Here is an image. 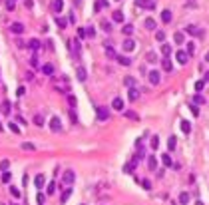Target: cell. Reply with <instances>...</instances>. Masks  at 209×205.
Here are the masks:
<instances>
[{
	"label": "cell",
	"mask_w": 209,
	"mask_h": 205,
	"mask_svg": "<svg viewBox=\"0 0 209 205\" xmlns=\"http://www.w3.org/2000/svg\"><path fill=\"white\" fill-rule=\"evenodd\" d=\"M74 179H76V173H74V169H68V171L62 175V181H64L66 185H72Z\"/></svg>",
	"instance_id": "obj_1"
},
{
	"label": "cell",
	"mask_w": 209,
	"mask_h": 205,
	"mask_svg": "<svg viewBox=\"0 0 209 205\" xmlns=\"http://www.w3.org/2000/svg\"><path fill=\"white\" fill-rule=\"evenodd\" d=\"M175 60L181 64V66H185V64L189 62V56H187V52H183V50H177L175 52Z\"/></svg>",
	"instance_id": "obj_2"
},
{
	"label": "cell",
	"mask_w": 209,
	"mask_h": 205,
	"mask_svg": "<svg viewBox=\"0 0 209 205\" xmlns=\"http://www.w3.org/2000/svg\"><path fill=\"white\" fill-rule=\"evenodd\" d=\"M136 6H142V8H147V10H155V2L153 0H137L136 2Z\"/></svg>",
	"instance_id": "obj_3"
},
{
	"label": "cell",
	"mask_w": 209,
	"mask_h": 205,
	"mask_svg": "<svg viewBox=\"0 0 209 205\" xmlns=\"http://www.w3.org/2000/svg\"><path fill=\"white\" fill-rule=\"evenodd\" d=\"M147 78H150V84H153V86H157V84L161 82V76H159L157 70H151V72L147 74Z\"/></svg>",
	"instance_id": "obj_4"
},
{
	"label": "cell",
	"mask_w": 209,
	"mask_h": 205,
	"mask_svg": "<svg viewBox=\"0 0 209 205\" xmlns=\"http://www.w3.org/2000/svg\"><path fill=\"white\" fill-rule=\"evenodd\" d=\"M96 112H98V119H102V122H106V119L110 118V110H108L106 106H100Z\"/></svg>",
	"instance_id": "obj_5"
},
{
	"label": "cell",
	"mask_w": 209,
	"mask_h": 205,
	"mask_svg": "<svg viewBox=\"0 0 209 205\" xmlns=\"http://www.w3.org/2000/svg\"><path fill=\"white\" fill-rule=\"evenodd\" d=\"M50 130H52V132H60V130H62V122H60V118L54 116V118L50 119Z\"/></svg>",
	"instance_id": "obj_6"
},
{
	"label": "cell",
	"mask_w": 209,
	"mask_h": 205,
	"mask_svg": "<svg viewBox=\"0 0 209 205\" xmlns=\"http://www.w3.org/2000/svg\"><path fill=\"white\" fill-rule=\"evenodd\" d=\"M10 30H12V34H22L24 32V24L22 22H12L10 24Z\"/></svg>",
	"instance_id": "obj_7"
},
{
	"label": "cell",
	"mask_w": 209,
	"mask_h": 205,
	"mask_svg": "<svg viewBox=\"0 0 209 205\" xmlns=\"http://www.w3.org/2000/svg\"><path fill=\"white\" fill-rule=\"evenodd\" d=\"M111 108L118 110V112H124V100L122 98H114L111 100Z\"/></svg>",
	"instance_id": "obj_8"
},
{
	"label": "cell",
	"mask_w": 209,
	"mask_h": 205,
	"mask_svg": "<svg viewBox=\"0 0 209 205\" xmlns=\"http://www.w3.org/2000/svg\"><path fill=\"white\" fill-rule=\"evenodd\" d=\"M136 48V42H133V38H125L124 40V52H131Z\"/></svg>",
	"instance_id": "obj_9"
},
{
	"label": "cell",
	"mask_w": 209,
	"mask_h": 205,
	"mask_svg": "<svg viewBox=\"0 0 209 205\" xmlns=\"http://www.w3.org/2000/svg\"><path fill=\"white\" fill-rule=\"evenodd\" d=\"M137 98H139V90H137V88H130V92H128V100H130V102H136Z\"/></svg>",
	"instance_id": "obj_10"
},
{
	"label": "cell",
	"mask_w": 209,
	"mask_h": 205,
	"mask_svg": "<svg viewBox=\"0 0 209 205\" xmlns=\"http://www.w3.org/2000/svg\"><path fill=\"white\" fill-rule=\"evenodd\" d=\"M185 32L191 34V36H203V30H199L197 26H187V28H185Z\"/></svg>",
	"instance_id": "obj_11"
},
{
	"label": "cell",
	"mask_w": 209,
	"mask_h": 205,
	"mask_svg": "<svg viewBox=\"0 0 209 205\" xmlns=\"http://www.w3.org/2000/svg\"><path fill=\"white\" fill-rule=\"evenodd\" d=\"M44 183H46V177L42 175V173H38V175H36V179H34V185L38 187V189H42V187H44Z\"/></svg>",
	"instance_id": "obj_12"
},
{
	"label": "cell",
	"mask_w": 209,
	"mask_h": 205,
	"mask_svg": "<svg viewBox=\"0 0 209 205\" xmlns=\"http://www.w3.org/2000/svg\"><path fill=\"white\" fill-rule=\"evenodd\" d=\"M191 102H193V106H203V104H205V98H203L201 94H195V96L191 98Z\"/></svg>",
	"instance_id": "obj_13"
},
{
	"label": "cell",
	"mask_w": 209,
	"mask_h": 205,
	"mask_svg": "<svg viewBox=\"0 0 209 205\" xmlns=\"http://www.w3.org/2000/svg\"><path fill=\"white\" fill-rule=\"evenodd\" d=\"M161 68H164L165 72H171V70H173V62H171L169 58H164V62H161Z\"/></svg>",
	"instance_id": "obj_14"
},
{
	"label": "cell",
	"mask_w": 209,
	"mask_h": 205,
	"mask_svg": "<svg viewBox=\"0 0 209 205\" xmlns=\"http://www.w3.org/2000/svg\"><path fill=\"white\" fill-rule=\"evenodd\" d=\"M171 18H173V14H171V10H164L161 12V22H165V24H169Z\"/></svg>",
	"instance_id": "obj_15"
},
{
	"label": "cell",
	"mask_w": 209,
	"mask_h": 205,
	"mask_svg": "<svg viewBox=\"0 0 209 205\" xmlns=\"http://www.w3.org/2000/svg\"><path fill=\"white\" fill-rule=\"evenodd\" d=\"M111 20H114V22H124V12H122V10H114Z\"/></svg>",
	"instance_id": "obj_16"
},
{
	"label": "cell",
	"mask_w": 209,
	"mask_h": 205,
	"mask_svg": "<svg viewBox=\"0 0 209 205\" xmlns=\"http://www.w3.org/2000/svg\"><path fill=\"white\" fill-rule=\"evenodd\" d=\"M40 70H42V74H46V76H52V74H54V66H52V64H44Z\"/></svg>",
	"instance_id": "obj_17"
},
{
	"label": "cell",
	"mask_w": 209,
	"mask_h": 205,
	"mask_svg": "<svg viewBox=\"0 0 209 205\" xmlns=\"http://www.w3.org/2000/svg\"><path fill=\"white\" fill-rule=\"evenodd\" d=\"M173 42H175V44H183V42H185V34L183 32H175L173 34Z\"/></svg>",
	"instance_id": "obj_18"
},
{
	"label": "cell",
	"mask_w": 209,
	"mask_h": 205,
	"mask_svg": "<svg viewBox=\"0 0 209 205\" xmlns=\"http://www.w3.org/2000/svg\"><path fill=\"white\" fill-rule=\"evenodd\" d=\"M76 74H78V80H80V82H84V80L88 78V72H86V68H78V70H76Z\"/></svg>",
	"instance_id": "obj_19"
},
{
	"label": "cell",
	"mask_w": 209,
	"mask_h": 205,
	"mask_svg": "<svg viewBox=\"0 0 209 205\" xmlns=\"http://www.w3.org/2000/svg\"><path fill=\"white\" fill-rule=\"evenodd\" d=\"M147 167H150V169H155L157 167V157L155 155H150V157H147Z\"/></svg>",
	"instance_id": "obj_20"
},
{
	"label": "cell",
	"mask_w": 209,
	"mask_h": 205,
	"mask_svg": "<svg viewBox=\"0 0 209 205\" xmlns=\"http://www.w3.org/2000/svg\"><path fill=\"white\" fill-rule=\"evenodd\" d=\"M124 84L128 88H136V78H131V76H125L124 78Z\"/></svg>",
	"instance_id": "obj_21"
},
{
	"label": "cell",
	"mask_w": 209,
	"mask_h": 205,
	"mask_svg": "<svg viewBox=\"0 0 209 205\" xmlns=\"http://www.w3.org/2000/svg\"><path fill=\"white\" fill-rule=\"evenodd\" d=\"M189 193H185V191H183L181 193V195H179V203H181V205H187V203H189Z\"/></svg>",
	"instance_id": "obj_22"
},
{
	"label": "cell",
	"mask_w": 209,
	"mask_h": 205,
	"mask_svg": "<svg viewBox=\"0 0 209 205\" xmlns=\"http://www.w3.org/2000/svg\"><path fill=\"white\" fill-rule=\"evenodd\" d=\"M181 132L183 133H189L191 132V124L187 122V119H183V122H181Z\"/></svg>",
	"instance_id": "obj_23"
},
{
	"label": "cell",
	"mask_w": 209,
	"mask_h": 205,
	"mask_svg": "<svg viewBox=\"0 0 209 205\" xmlns=\"http://www.w3.org/2000/svg\"><path fill=\"white\" fill-rule=\"evenodd\" d=\"M175 146H177V138L175 135H169V139H167V147H169V149H175Z\"/></svg>",
	"instance_id": "obj_24"
},
{
	"label": "cell",
	"mask_w": 209,
	"mask_h": 205,
	"mask_svg": "<svg viewBox=\"0 0 209 205\" xmlns=\"http://www.w3.org/2000/svg\"><path fill=\"white\" fill-rule=\"evenodd\" d=\"M161 161H164V165H165V167H171V165H173V163H171L169 153H164V155H161Z\"/></svg>",
	"instance_id": "obj_25"
},
{
	"label": "cell",
	"mask_w": 209,
	"mask_h": 205,
	"mask_svg": "<svg viewBox=\"0 0 209 205\" xmlns=\"http://www.w3.org/2000/svg\"><path fill=\"white\" fill-rule=\"evenodd\" d=\"M161 54H164L165 58H169V56H171V46H169V44H164V46H161Z\"/></svg>",
	"instance_id": "obj_26"
},
{
	"label": "cell",
	"mask_w": 209,
	"mask_h": 205,
	"mask_svg": "<svg viewBox=\"0 0 209 205\" xmlns=\"http://www.w3.org/2000/svg\"><path fill=\"white\" fill-rule=\"evenodd\" d=\"M137 183L144 187V189H151V181L150 179H137Z\"/></svg>",
	"instance_id": "obj_27"
},
{
	"label": "cell",
	"mask_w": 209,
	"mask_h": 205,
	"mask_svg": "<svg viewBox=\"0 0 209 205\" xmlns=\"http://www.w3.org/2000/svg\"><path fill=\"white\" fill-rule=\"evenodd\" d=\"M145 28H147V30H155V20L153 18H145Z\"/></svg>",
	"instance_id": "obj_28"
},
{
	"label": "cell",
	"mask_w": 209,
	"mask_h": 205,
	"mask_svg": "<svg viewBox=\"0 0 209 205\" xmlns=\"http://www.w3.org/2000/svg\"><path fill=\"white\" fill-rule=\"evenodd\" d=\"M2 113H4V116H8V113H10V102H8V100H4V102H2Z\"/></svg>",
	"instance_id": "obj_29"
},
{
	"label": "cell",
	"mask_w": 209,
	"mask_h": 205,
	"mask_svg": "<svg viewBox=\"0 0 209 205\" xmlns=\"http://www.w3.org/2000/svg\"><path fill=\"white\" fill-rule=\"evenodd\" d=\"M116 60H118L122 66H130V64H131V60H130V58H125V56H118Z\"/></svg>",
	"instance_id": "obj_30"
},
{
	"label": "cell",
	"mask_w": 209,
	"mask_h": 205,
	"mask_svg": "<svg viewBox=\"0 0 209 205\" xmlns=\"http://www.w3.org/2000/svg\"><path fill=\"white\" fill-rule=\"evenodd\" d=\"M52 8H54V12H62V8H64V2L60 0V2H52Z\"/></svg>",
	"instance_id": "obj_31"
},
{
	"label": "cell",
	"mask_w": 209,
	"mask_h": 205,
	"mask_svg": "<svg viewBox=\"0 0 209 205\" xmlns=\"http://www.w3.org/2000/svg\"><path fill=\"white\" fill-rule=\"evenodd\" d=\"M20 147H22L24 152H34V149H36V147H34V144H28V141H24Z\"/></svg>",
	"instance_id": "obj_32"
},
{
	"label": "cell",
	"mask_w": 209,
	"mask_h": 205,
	"mask_svg": "<svg viewBox=\"0 0 209 205\" xmlns=\"http://www.w3.org/2000/svg\"><path fill=\"white\" fill-rule=\"evenodd\" d=\"M94 6H96V10H102V8L110 6V4H108V2H104V0H98V2H94Z\"/></svg>",
	"instance_id": "obj_33"
},
{
	"label": "cell",
	"mask_w": 209,
	"mask_h": 205,
	"mask_svg": "<svg viewBox=\"0 0 209 205\" xmlns=\"http://www.w3.org/2000/svg\"><path fill=\"white\" fill-rule=\"evenodd\" d=\"M28 48H30V50H38L40 42H38V40H30V42H28Z\"/></svg>",
	"instance_id": "obj_34"
},
{
	"label": "cell",
	"mask_w": 209,
	"mask_h": 205,
	"mask_svg": "<svg viewBox=\"0 0 209 205\" xmlns=\"http://www.w3.org/2000/svg\"><path fill=\"white\" fill-rule=\"evenodd\" d=\"M10 179H12V173H10V171L2 173V183H10Z\"/></svg>",
	"instance_id": "obj_35"
},
{
	"label": "cell",
	"mask_w": 209,
	"mask_h": 205,
	"mask_svg": "<svg viewBox=\"0 0 209 205\" xmlns=\"http://www.w3.org/2000/svg\"><path fill=\"white\" fill-rule=\"evenodd\" d=\"M203 88H205V80H197V82H195V90H197V94L201 92Z\"/></svg>",
	"instance_id": "obj_36"
},
{
	"label": "cell",
	"mask_w": 209,
	"mask_h": 205,
	"mask_svg": "<svg viewBox=\"0 0 209 205\" xmlns=\"http://www.w3.org/2000/svg\"><path fill=\"white\" fill-rule=\"evenodd\" d=\"M8 130H10V132H12V133H20V127L16 126V124H12V122L8 124Z\"/></svg>",
	"instance_id": "obj_37"
},
{
	"label": "cell",
	"mask_w": 209,
	"mask_h": 205,
	"mask_svg": "<svg viewBox=\"0 0 209 205\" xmlns=\"http://www.w3.org/2000/svg\"><path fill=\"white\" fill-rule=\"evenodd\" d=\"M106 56L108 58H118V54L114 52V48H106Z\"/></svg>",
	"instance_id": "obj_38"
},
{
	"label": "cell",
	"mask_w": 209,
	"mask_h": 205,
	"mask_svg": "<svg viewBox=\"0 0 209 205\" xmlns=\"http://www.w3.org/2000/svg\"><path fill=\"white\" fill-rule=\"evenodd\" d=\"M133 167H136V165H133V161H130V163H125V165H124V171L125 173H131V171H133Z\"/></svg>",
	"instance_id": "obj_39"
},
{
	"label": "cell",
	"mask_w": 209,
	"mask_h": 205,
	"mask_svg": "<svg viewBox=\"0 0 209 205\" xmlns=\"http://www.w3.org/2000/svg\"><path fill=\"white\" fill-rule=\"evenodd\" d=\"M131 32H133V26H131V24H124V34L125 36H130Z\"/></svg>",
	"instance_id": "obj_40"
},
{
	"label": "cell",
	"mask_w": 209,
	"mask_h": 205,
	"mask_svg": "<svg viewBox=\"0 0 209 205\" xmlns=\"http://www.w3.org/2000/svg\"><path fill=\"white\" fill-rule=\"evenodd\" d=\"M86 34H88L90 38H94V36H96V28H94V26H88V28H86Z\"/></svg>",
	"instance_id": "obj_41"
},
{
	"label": "cell",
	"mask_w": 209,
	"mask_h": 205,
	"mask_svg": "<svg viewBox=\"0 0 209 205\" xmlns=\"http://www.w3.org/2000/svg\"><path fill=\"white\" fill-rule=\"evenodd\" d=\"M157 146H159V138L153 135V138H151V149H157Z\"/></svg>",
	"instance_id": "obj_42"
},
{
	"label": "cell",
	"mask_w": 209,
	"mask_h": 205,
	"mask_svg": "<svg viewBox=\"0 0 209 205\" xmlns=\"http://www.w3.org/2000/svg\"><path fill=\"white\" fill-rule=\"evenodd\" d=\"M70 195H72V189H66V191L62 193V201H64V203H66V201L70 199Z\"/></svg>",
	"instance_id": "obj_43"
},
{
	"label": "cell",
	"mask_w": 209,
	"mask_h": 205,
	"mask_svg": "<svg viewBox=\"0 0 209 205\" xmlns=\"http://www.w3.org/2000/svg\"><path fill=\"white\" fill-rule=\"evenodd\" d=\"M155 40H157V42H164V40H165V34L161 32V30H157V32H155Z\"/></svg>",
	"instance_id": "obj_44"
},
{
	"label": "cell",
	"mask_w": 209,
	"mask_h": 205,
	"mask_svg": "<svg viewBox=\"0 0 209 205\" xmlns=\"http://www.w3.org/2000/svg\"><path fill=\"white\" fill-rule=\"evenodd\" d=\"M10 195H12V197H20V189H18V187H10Z\"/></svg>",
	"instance_id": "obj_45"
},
{
	"label": "cell",
	"mask_w": 209,
	"mask_h": 205,
	"mask_svg": "<svg viewBox=\"0 0 209 205\" xmlns=\"http://www.w3.org/2000/svg\"><path fill=\"white\" fill-rule=\"evenodd\" d=\"M145 60H147V62H155V52H147V56H145Z\"/></svg>",
	"instance_id": "obj_46"
},
{
	"label": "cell",
	"mask_w": 209,
	"mask_h": 205,
	"mask_svg": "<svg viewBox=\"0 0 209 205\" xmlns=\"http://www.w3.org/2000/svg\"><path fill=\"white\" fill-rule=\"evenodd\" d=\"M34 124H36V126H44V119H42V116H34Z\"/></svg>",
	"instance_id": "obj_47"
},
{
	"label": "cell",
	"mask_w": 209,
	"mask_h": 205,
	"mask_svg": "<svg viewBox=\"0 0 209 205\" xmlns=\"http://www.w3.org/2000/svg\"><path fill=\"white\" fill-rule=\"evenodd\" d=\"M125 118H130V119H137V113L136 112H124Z\"/></svg>",
	"instance_id": "obj_48"
},
{
	"label": "cell",
	"mask_w": 209,
	"mask_h": 205,
	"mask_svg": "<svg viewBox=\"0 0 209 205\" xmlns=\"http://www.w3.org/2000/svg\"><path fill=\"white\" fill-rule=\"evenodd\" d=\"M44 193H38V195H36V201H38V205H44Z\"/></svg>",
	"instance_id": "obj_49"
},
{
	"label": "cell",
	"mask_w": 209,
	"mask_h": 205,
	"mask_svg": "<svg viewBox=\"0 0 209 205\" xmlns=\"http://www.w3.org/2000/svg\"><path fill=\"white\" fill-rule=\"evenodd\" d=\"M56 24H58V28H66V20L64 18H56Z\"/></svg>",
	"instance_id": "obj_50"
},
{
	"label": "cell",
	"mask_w": 209,
	"mask_h": 205,
	"mask_svg": "<svg viewBox=\"0 0 209 205\" xmlns=\"http://www.w3.org/2000/svg\"><path fill=\"white\" fill-rule=\"evenodd\" d=\"M88 34H86V28H78V38H86Z\"/></svg>",
	"instance_id": "obj_51"
},
{
	"label": "cell",
	"mask_w": 209,
	"mask_h": 205,
	"mask_svg": "<svg viewBox=\"0 0 209 205\" xmlns=\"http://www.w3.org/2000/svg\"><path fill=\"white\" fill-rule=\"evenodd\" d=\"M189 110L193 116H199V110H197V106H193V104H189Z\"/></svg>",
	"instance_id": "obj_52"
},
{
	"label": "cell",
	"mask_w": 209,
	"mask_h": 205,
	"mask_svg": "<svg viewBox=\"0 0 209 205\" xmlns=\"http://www.w3.org/2000/svg\"><path fill=\"white\" fill-rule=\"evenodd\" d=\"M102 28H104L106 32H110V30H111V24H110V22H102Z\"/></svg>",
	"instance_id": "obj_53"
},
{
	"label": "cell",
	"mask_w": 209,
	"mask_h": 205,
	"mask_svg": "<svg viewBox=\"0 0 209 205\" xmlns=\"http://www.w3.org/2000/svg\"><path fill=\"white\" fill-rule=\"evenodd\" d=\"M193 50H195V44H193V42H189V44H187V56H189Z\"/></svg>",
	"instance_id": "obj_54"
},
{
	"label": "cell",
	"mask_w": 209,
	"mask_h": 205,
	"mask_svg": "<svg viewBox=\"0 0 209 205\" xmlns=\"http://www.w3.org/2000/svg\"><path fill=\"white\" fill-rule=\"evenodd\" d=\"M4 6H6L8 10H14V0H12V2H10V0H6V2H4Z\"/></svg>",
	"instance_id": "obj_55"
},
{
	"label": "cell",
	"mask_w": 209,
	"mask_h": 205,
	"mask_svg": "<svg viewBox=\"0 0 209 205\" xmlns=\"http://www.w3.org/2000/svg\"><path fill=\"white\" fill-rule=\"evenodd\" d=\"M54 189H56V183H50V185H48V191H46V193H48V195H52Z\"/></svg>",
	"instance_id": "obj_56"
},
{
	"label": "cell",
	"mask_w": 209,
	"mask_h": 205,
	"mask_svg": "<svg viewBox=\"0 0 209 205\" xmlns=\"http://www.w3.org/2000/svg\"><path fill=\"white\" fill-rule=\"evenodd\" d=\"M68 104H70V106H76V98H74V96H68Z\"/></svg>",
	"instance_id": "obj_57"
},
{
	"label": "cell",
	"mask_w": 209,
	"mask_h": 205,
	"mask_svg": "<svg viewBox=\"0 0 209 205\" xmlns=\"http://www.w3.org/2000/svg\"><path fill=\"white\" fill-rule=\"evenodd\" d=\"M24 94H26V88H18L16 90V96H24Z\"/></svg>",
	"instance_id": "obj_58"
},
{
	"label": "cell",
	"mask_w": 209,
	"mask_h": 205,
	"mask_svg": "<svg viewBox=\"0 0 209 205\" xmlns=\"http://www.w3.org/2000/svg\"><path fill=\"white\" fill-rule=\"evenodd\" d=\"M8 165H10V163H8V159H4V161H2V169H4V171H8Z\"/></svg>",
	"instance_id": "obj_59"
},
{
	"label": "cell",
	"mask_w": 209,
	"mask_h": 205,
	"mask_svg": "<svg viewBox=\"0 0 209 205\" xmlns=\"http://www.w3.org/2000/svg\"><path fill=\"white\" fill-rule=\"evenodd\" d=\"M185 6H189V8H197V2H185Z\"/></svg>",
	"instance_id": "obj_60"
},
{
	"label": "cell",
	"mask_w": 209,
	"mask_h": 205,
	"mask_svg": "<svg viewBox=\"0 0 209 205\" xmlns=\"http://www.w3.org/2000/svg\"><path fill=\"white\" fill-rule=\"evenodd\" d=\"M203 80H205V82H209V70L205 72V78H203Z\"/></svg>",
	"instance_id": "obj_61"
},
{
	"label": "cell",
	"mask_w": 209,
	"mask_h": 205,
	"mask_svg": "<svg viewBox=\"0 0 209 205\" xmlns=\"http://www.w3.org/2000/svg\"><path fill=\"white\" fill-rule=\"evenodd\" d=\"M205 60H207V62H209V52H207V54H205Z\"/></svg>",
	"instance_id": "obj_62"
},
{
	"label": "cell",
	"mask_w": 209,
	"mask_h": 205,
	"mask_svg": "<svg viewBox=\"0 0 209 205\" xmlns=\"http://www.w3.org/2000/svg\"><path fill=\"white\" fill-rule=\"evenodd\" d=\"M195 205H203V201H197V203H195Z\"/></svg>",
	"instance_id": "obj_63"
}]
</instances>
